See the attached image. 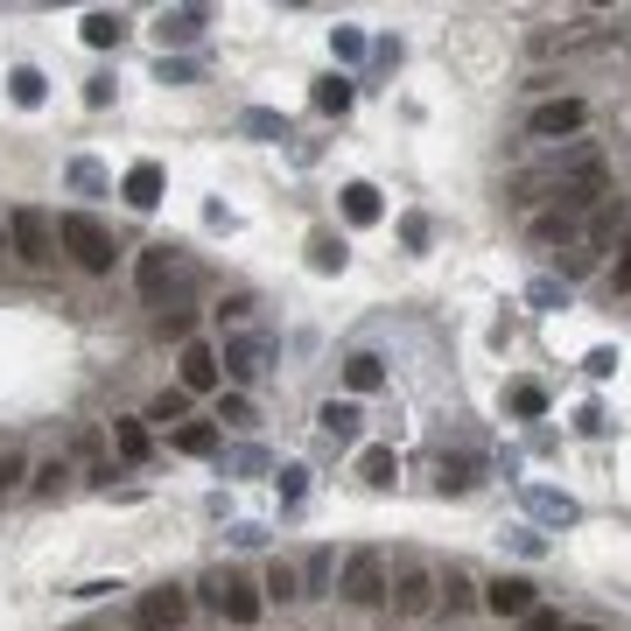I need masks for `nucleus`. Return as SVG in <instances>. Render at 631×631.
<instances>
[{
    "mask_svg": "<svg viewBox=\"0 0 631 631\" xmlns=\"http://www.w3.org/2000/svg\"><path fill=\"white\" fill-rule=\"evenodd\" d=\"M56 239L70 246V260H78L85 274H106V266H112V232L91 218V210H70V218H56Z\"/></svg>",
    "mask_w": 631,
    "mask_h": 631,
    "instance_id": "nucleus-1",
    "label": "nucleus"
},
{
    "mask_svg": "<svg viewBox=\"0 0 631 631\" xmlns=\"http://www.w3.org/2000/svg\"><path fill=\"white\" fill-rule=\"evenodd\" d=\"M387 554L379 547H358L351 562H344V576H337V589H344V603H387Z\"/></svg>",
    "mask_w": 631,
    "mask_h": 631,
    "instance_id": "nucleus-2",
    "label": "nucleus"
},
{
    "mask_svg": "<svg viewBox=\"0 0 631 631\" xmlns=\"http://www.w3.org/2000/svg\"><path fill=\"white\" fill-rule=\"evenodd\" d=\"M8 239H14V253H22L29 266L56 260V218H50V210H35V204H22V210L8 218Z\"/></svg>",
    "mask_w": 631,
    "mask_h": 631,
    "instance_id": "nucleus-3",
    "label": "nucleus"
},
{
    "mask_svg": "<svg viewBox=\"0 0 631 631\" xmlns=\"http://www.w3.org/2000/svg\"><path fill=\"white\" fill-rule=\"evenodd\" d=\"M204 597L218 603V610H225L232 624H253V618H260V589L246 583L239 568H210V576H204Z\"/></svg>",
    "mask_w": 631,
    "mask_h": 631,
    "instance_id": "nucleus-4",
    "label": "nucleus"
},
{
    "mask_svg": "<svg viewBox=\"0 0 631 631\" xmlns=\"http://www.w3.org/2000/svg\"><path fill=\"white\" fill-rule=\"evenodd\" d=\"M189 618V597L176 583H162V589H141V603H133V631H176Z\"/></svg>",
    "mask_w": 631,
    "mask_h": 631,
    "instance_id": "nucleus-5",
    "label": "nucleus"
},
{
    "mask_svg": "<svg viewBox=\"0 0 631 631\" xmlns=\"http://www.w3.org/2000/svg\"><path fill=\"white\" fill-rule=\"evenodd\" d=\"M387 597H393V618H428L435 610V576L428 568H400L387 583Z\"/></svg>",
    "mask_w": 631,
    "mask_h": 631,
    "instance_id": "nucleus-6",
    "label": "nucleus"
},
{
    "mask_svg": "<svg viewBox=\"0 0 631 631\" xmlns=\"http://www.w3.org/2000/svg\"><path fill=\"white\" fill-rule=\"evenodd\" d=\"M162 183H168V176H162V162H133V168H127V183H120V197H127L133 210H155V204H162Z\"/></svg>",
    "mask_w": 631,
    "mask_h": 631,
    "instance_id": "nucleus-7",
    "label": "nucleus"
},
{
    "mask_svg": "<svg viewBox=\"0 0 631 631\" xmlns=\"http://www.w3.org/2000/svg\"><path fill=\"white\" fill-rule=\"evenodd\" d=\"M583 120H589L583 99H547V106H533V133H541V141H554V133H576Z\"/></svg>",
    "mask_w": 631,
    "mask_h": 631,
    "instance_id": "nucleus-8",
    "label": "nucleus"
},
{
    "mask_svg": "<svg viewBox=\"0 0 631 631\" xmlns=\"http://www.w3.org/2000/svg\"><path fill=\"white\" fill-rule=\"evenodd\" d=\"M183 393H210L218 387V351H210V344H183Z\"/></svg>",
    "mask_w": 631,
    "mask_h": 631,
    "instance_id": "nucleus-9",
    "label": "nucleus"
},
{
    "mask_svg": "<svg viewBox=\"0 0 631 631\" xmlns=\"http://www.w3.org/2000/svg\"><path fill=\"white\" fill-rule=\"evenodd\" d=\"M485 603L499 610V618H526V610H533V583L526 576H499V583L485 589Z\"/></svg>",
    "mask_w": 631,
    "mask_h": 631,
    "instance_id": "nucleus-10",
    "label": "nucleus"
},
{
    "mask_svg": "<svg viewBox=\"0 0 631 631\" xmlns=\"http://www.w3.org/2000/svg\"><path fill=\"white\" fill-rule=\"evenodd\" d=\"M225 372H232V379H260L266 372V337H232V344H225Z\"/></svg>",
    "mask_w": 631,
    "mask_h": 631,
    "instance_id": "nucleus-11",
    "label": "nucleus"
},
{
    "mask_svg": "<svg viewBox=\"0 0 631 631\" xmlns=\"http://www.w3.org/2000/svg\"><path fill=\"white\" fill-rule=\"evenodd\" d=\"M155 35H162V50L168 43H197V35H204V8H162V22H155Z\"/></svg>",
    "mask_w": 631,
    "mask_h": 631,
    "instance_id": "nucleus-12",
    "label": "nucleus"
},
{
    "mask_svg": "<svg viewBox=\"0 0 631 631\" xmlns=\"http://www.w3.org/2000/svg\"><path fill=\"white\" fill-rule=\"evenodd\" d=\"M344 387H351V393H379V387H387V358H379V351H351V358H344Z\"/></svg>",
    "mask_w": 631,
    "mask_h": 631,
    "instance_id": "nucleus-13",
    "label": "nucleus"
},
{
    "mask_svg": "<svg viewBox=\"0 0 631 631\" xmlns=\"http://www.w3.org/2000/svg\"><path fill=\"white\" fill-rule=\"evenodd\" d=\"M176 274V246H148L141 266H133V281H141V295H162V281Z\"/></svg>",
    "mask_w": 631,
    "mask_h": 631,
    "instance_id": "nucleus-14",
    "label": "nucleus"
},
{
    "mask_svg": "<svg viewBox=\"0 0 631 631\" xmlns=\"http://www.w3.org/2000/svg\"><path fill=\"white\" fill-rule=\"evenodd\" d=\"M358 477H366L372 491H387L393 477H400V456L387 449V443H372V449H358Z\"/></svg>",
    "mask_w": 631,
    "mask_h": 631,
    "instance_id": "nucleus-15",
    "label": "nucleus"
},
{
    "mask_svg": "<svg viewBox=\"0 0 631 631\" xmlns=\"http://www.w3.org/2000/svg\"><path fill=\"white\" fill-rule=\"evenodd\" d=\"M323 435H330V443H351V435H358V421H366V414H358V400H323Z\"/></svg>",
    "mask_w": 631,
    "mask_h": 631,
    "instance_id": "nucleus-16",
    "label": "nucleus"
},
{
    "mask_svg": "<svg viewBox=\"0 0 631 631\" xmlns=\"http://www.w3.org/2000/svg\"><path fill=\"white\" fill-rule=\"evenodd\" d=\"M78 35H85L91 50H112V43H120V35H127V14H112V8H91Z\"/></svg>",
    "mask_w": 631,
    "mask_h": 631,
    "instance_id": "nucleus-17",
    "label": "nucleus"
},
{
    "mask_svg": "<svg viewBox=\"0 0 631 631\" xmlns=\"http://www.w3.org/2000/svg\"><path fill=\"white\" fill-rule=\"evenodd\" d=\"M379 210H387V204H379L372 183H344V218H351V225H379Z\"/></svg>",
    "mask_w": 631,
    "mask_h": 631,
    "instance_id": "nucleus-18",
    "label": "nucleus"
},
{
    "mask_svg": "<svg viewBox=\"0 0 631 631\" xmlns=\"http://www.w3.org/2000/svg\"><path fill=\"white\" fill-rule=\"evenodd\" d=\"M8 99H14V106H43V99H50V78H43V70H35V64L8 70Z\"/></svg>",
    "mask_w": 631,
    "mask_h": 631,
    "instance_id": "nucleus-19",
    "label": "nucleus"
},
{
    "mask_svg": "<svg viewBox=\"0 0 631 631\" xmlns=\"http://www.w3.org/2000/svg\"><path fill=\"white\" fill-rule=\"evenodd\" d=\"M112 449H120L127 464H148V449H155V443H148L141 421H112Z\"/></svg>",
    "mask_w": 631,
    "mask_h": 631,
    "instance_id": "nucleus-20",
    "label": "nucleus"
},
{
    "mask_svg": "<svg viewBox=\"0 0 631 631\" xmlns=\"http://www.w3.org/2000/svg\"><path fill=\"white\" fill-rule=\"evenodd\" d=\"M344 260H351V253H344L337 232H316L309 239V266H316V274H344Z\"/></svg>",
    "mask_w": 631,
    "mask_h": 631,
    "instance_id": "nucleus-21",
    "label": "nucleus"
},
{
    "mask_svg": "<svg viewBox=\"0 0 631 631\" xmlns=\"http://www.w3.org/2000/svg\"><path fill=\"white\" fill-rule=\"evenodd\" d=\"M176 449H183V456H218V428H210V421H183V428H176Z\"/></svg>",
    "mask_w": 631,
    "mask_h": 631,
    "instance_id": "nucleus-22",
    "label": "nucleus"
},
{
    "mask_svg": "<svg viewBox=\"0 0 631 631\" xmlns=\"http://www.w3.org/2000/svg\"><path fill=\"white\" fill-rule=\"evenodd\" d=\"M526 505L541 512V520H562V526L576 520V499H568V491H526Z\"/></svg>",
    "mask_w": 631,
    "mask_h": 631,
    "instance_id": "nucleus-23",
    "label": "nucleus"
},
{
    "mask_svg": "<svg viewBox=\"0 0 631 631\" xmlns=\"http://www.w3.org/2000/svg\"><path fill=\"white\" fill-rule=\"evenodd\" d=\"M505 407H512V414H526V421H533V414H547V393H541V387H533V379H520V387H512V393H505Z\"/></svg>",
    "mask_w": 631,
    "mask_h": 631,
    "instance_id": "nucleus-24",
    "label": "nucleus"
},
{
    "mask_svg": "<svg viewBox=\"0 0 631 631\" xmlns=\"http://www.w3.org/2000/svg\"><path fill=\"white\" fill-rule=\"evenodd\" d=\"M351 106V78H316V112H344Z\"/></svg>",
    "mask_w": 631,
    "mask_h": 631,
    "instance_id": "nucleus-25",
    "label": "nucleus"
},
{
    "mask_svg": "<svg viewBox=\"0 0 631 631\" xmlns=\"http://www.w3.org/2000/svg\"><path fill=\"white\" fill-rule=\"evenodd\" d=\"M266 597H281V603H295V597H302V576H295L289 562H274V568H266Z\"/></svg>",
    "mask_w": 631,
    "mask_h": 631,
    "instance_id": "nucleus-26",
    "label": "nucleus"
},
{
    "mask_svg": "<svg viewBox=\"0 0 631 631\" xmlns=\"http://www.w3.org/2000/svg\"><path fill=\"white\" fill-rule=\"evenodd\" d=\"M330 50H337V64H358L366 56V29H330Z\"/></svg>",
    "mask_w": 631,
    "mask_h": 631,
    "instance_id": "nucleus-27",
    "label": "nucleus"
},
{
    "mask_svg": "<svg viewBox=\"0 0 631 631\" xmlns=\"http://www.w3.org/2000/svg\"><path fill=\"white\" fill-rule=\"evenodd\" d=\"M218 421H225V428H246V421H253V400H246V393H218Z\"/></svg>",
    "mask_w": 631,
    "mask_h": 631,
    "instance_id": "nucleus-28",
    "label": "nucleus"
},
{
    "mask_svg": "<svg viewBox=\"0 0 631 631\" xmlns=\"http://www.w3.org/2000/svg\"><path fill=\"white\" fill-rule=\"evenodd\" d=\"M239 127L246 133H266V141H289V120H281V112H246Z\"/></svg>",
    "mask_w": 631,
    "mask_h": 631,
    "instance_id": "nucleus-29",
    "label": "nucleus"
},
{
    "mask_svg": "<svg viewBox=\"0 0 631 631\" xmlns=\"http://www.w3.org/2000/svg\"><path fill=\"white\" fill-rule=\"evenodd\" d=\"M70 189H85V197H99V189H106V168H99V162H70Z\"/></svg>",
    "mask_w": 631,
    "mask_h": 631,
    "instance_id": "nucleus-30",
    "label": "nucleus"
},
{
    "mask_svg": "<svg viewBox=\"0 0 631 631\" xmlns=\"http://www.w3.org/2000/svg\"><path fill=\"white\" fill-rule=\"evenodd\" d=\"M183 387H168V393H155V407H148V421H183Z\"/></svg>",
    "mask_w": 631,
    "mask_h": 631,
    "instance_id": "nucleus-31",
    "label": "nucleus"
},
{
    "mask_svg": "<svg viewBox=\"0 0 631 631\" xmlns=\"http://www.w3.org/2000/svg\"><path fill=\"white\" fill-rule=\"evenodd\" d=\"M583 372H589V379H610V372H618V351H610V344H597V351L583 358Z\"/></svg>",
    "mask_w": 631,
    "mask_h": 631,
    "instance_id": "nucleus-32",
    "label": "nucleus"
},
{
    "mask_svg": "<svg viewBox=\"0 0 631 631\" xmlns=\"http://www.w3.org/2000/svg\"><path fill=\"white\" fill-rule=\"evenodd\" d=\"M22 470H29V464H22V456H14V449H0V499H8V491H14V485H22Z\"/></svg>",
    "mask_w": 631,
    "mask_h": 631,
    "instance_id": "nucleus-33",
    "label": "nucleus"
},
{
    "mask_svg": "<svg viewBox=\"0 0 631 631\" xmlns=\"http://www.w3.org/2000/svg\"><path fill=\"white\" fill-rule=\"evenodd\" d=\"M302 491H309V470H302V464H289V470H281V499H302Z\"/></svg>",
    "mask_w": 631,
    "mask_h": 631,
    "instance_id": "nucleus-34",
    "label": "nucleus"
},
{
    "mask_svg": "<svg viewBox=\"0 0 631 631\" xmlns=\"http://www.w3.org/2000/svg\"><path fill=\"white\" fill-rule=\"evenodd\" d=\"M64 464H43V470H35V491H43V499H56V491H64Z\"/></svg>",
    "mask_w": 631,
    "mask_h": 631,
    "instance_id": "nucleus-35",
    "label": "nucleus"
},
{
    "mask_svg": "<svg viewBox=\"0 0 631 631\" xmlns=\"http://www.w3.org/2000/svg\"><path fill=\"white\" fill-rule=\"evenodd\" d=\"M443 491H470V464H464V456H456V464L443 456Z\"/></svg>",
    "mask_w": 631,
    "mask_h": 631,
    "instance_id": "nucleus-36",
    "label": "nucleus"
},
{
    "mask_svg": "<svg viewBox=\"0 0 631 631\" xmlns=\"http://www.w3.org/2000/svg\"><path fill=\"white\" fill-rule=\"evenodd\" d=\"M520 631H562V618H554V610H541V603H533L526 618H520Z\"/></svg>",
    "mask_w": 631,
    "mask_h": 631,
    "instance_id": "nucleus-37",
    "label": "nucleus"
},
{
    "mask_svg": "<svg viewBox=\"0 0 631 631\" xmlns=\"http://www.w3.org/2000/svg\"><path fill=\"white\" fill-rule=\"evenodd\" d=\"M85 106H112V78H85Z\"/></svg>",
    "mask_w": 631,
    "mask_h": 631,
    "instance_id": "nucleus-38",
    "label": "nucleus"
},
{
    "mask_svg": "<svg viewBox=\"0 0 631 631\" xmlns=\"http://www.w3.org/2000/svg\"><path fill=\"white\" fill-rule=\"evenodd\" d=\"M155 78H162V85H189V64H168V56H162V64H155Z\"/></svg>",
    "mask_w": 631,
    "mask_h": 631,
    "instance_id": "nucleus-39",
    "label": "nucleus"
},
{
    "mask_svg": "<svg viewBox=\"0 0 631 631\" xmlns=\"http://www.w3.org/2000/svg\"><path fill=\"white\" fill-rule=\"evenodd\" d=\"M610 281H618V295H631V246H624V260H618V274H610Z\"/></svg>",
    "mask_w": 631,
    "mask_h": 631,
    "instance_id": "nucleus-40",
    "label": "nucleus"
},
{
    "mask_svg": "<svg viewBox=\"0 0 631 631\" xmlns=\"http://www.w3.org/2000/svg\"><path fill=\"white\" fill-rule=\"evenodd\" d=\"M568 631H597V624H568Z\"/></svg>",
    "mask_w": 631,
    "mask_h": 631,
    "instance_id": "nucleus-41",
    "label": "nucleus"
}]
</instances>
